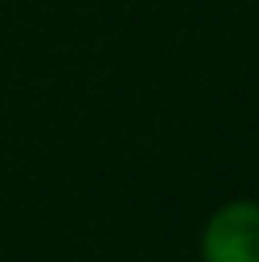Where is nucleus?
Listing matches in <instances>:
<instances>
[{
    "mask_svg": "<svg viewBox=\"0 0 259 262\" xmlns=\"http://www.w3.org/2000/svg\"><path fill=\"white\" fill-rule=\"evenodd\" d=\"M206 262H259V203L236 199L209 216L203 229Z\"/></svg>",
    "mask_w": 259,
    "mask_h": 262,
    "instance_id": "obj_1",
    "label": "nucleus"
}]
</instances>
